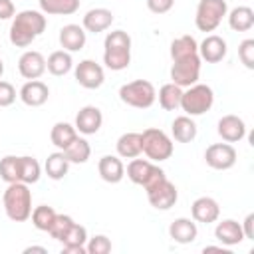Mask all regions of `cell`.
I'll list each match as a JSON object with an SVG mask.
<instances>
[{"instance_id":"1","label":"cell","mask_w":254,"mask_h":254,"mask_svg":"<svg viewBox=\"0 0 254 254\" xmlns=\"http://www.w3.org/2000/svg\"><path fill=\"white\" fill-rule=\"evenodd\" d=\"M48 20L40 10H22L14 14L10 26V42L16 48H28L38 36L44 34Z\"/></svg>"},{"instance_id":"2","label":"cell","mask_w":254,"mask_h":254,"mask_svg":"<svg viewBox=\"0 0 254 254\" xmlns=\"http://www.w3.org/2000/svg\"><path fill=\"white\" fill-rule=\"evenodd\" d=\"M103 64L111 71L127 69L131 64V36L125 30H113L103 42Z\"/></svg>"},{"instance_id":"3","label":"cell","mask_w":254,"mask_h":254,"mask_svg":"<svg viewBox=\"0 0 254 254\" xmlns=\"http://www.w3.org/2000/svg\"><path fill=\"white\" fill-rule=\"evenodd\" d=\"M4 212L12 222H24L32 214V190L26 183H8L2 194Z\"/></svg>"},{"instance_id":"4","label":"cell","mask_w":254,"mask_h":254,"mask_svg":"<svg viewBox=\"0 0 254 254\" xmlns=\"http://www.w3.org/2000/svg\"><path fill=\"white\" fill-rule=\"evenodd\" d=\"M214 103V91L210 85L206 83H192L189 85L183 95H181V109L185 111V115H190V117H196V115H202L206 113Z\"/></svg>"},{"instance_id":"5","label":"cell","mask_w":254,"mask_h":254,"mask_svg":"<svg viewBox=\"0 0 254 254\" xmlns=\"http://www.w3.org/2000/svg\"><path fill=\"white\" fill-rule=\"evenodd\" d=\"M141 149L149 161L161 163V161L171 159L175 147H173V139L163 129L149 127L141 133Z\"/></svg>"},{"instance_id":"6","label":"cell","mask_w":254,"mask_h":254,"mask_svg":"<svg viewBox=\"0 0 254 254\" xmlns=\"http://www.w3.org/2000/svg\"><path fill=\"white\" fill-rule=\"evenodd\" d=\"M119 99L135 109H147L155 103L157 91L155 85L147 79H133L129 83H123L119 87Z\"/></svg>"},{"instance_id":"7","label":"cell","mask_w":254,"mask_h":254,"mask_svg":"<svg viewBox=\"0 0 254 254\" xmlns=\"http://www.w3.org/2000/svg\"><path fill=\"white\" fill-rule=\"evenodd\" d=\"M228 14L226 0H200L194 14V24L200 32H214Z\"/></svg>"},{"instance_id":"8","label":"cell","mask_w":254,"mask_h":254,"mask_svg":"<svg viewBox=\"0 0 254 254\" xmlns=\"http://www.w3.org/2000/svg\"><path fill=\"white\" fill-rule=\"evenodd\" d=\"M127 179L135 185H141L145 190L151 189L153 185H157L161 179H165V171L161 167H157L153 161L149 159H131V163L127 165Z\"/></svg>"},{"instance_id":"9","label":"cell","mask_w":254,"mask_h":254,"mask_svg":"<svg viewBox=\"0 0 254 254\" xmlns=\"http://www.w3.org/2000/svg\"><path fill=\"white\" fill-rule=\"evenodd\" d=\"M200 56L190 54L183 58H175L171 65V81L177 83L179 87H189L198 81L200 77Z\"/></svg>"},{"instance_id":"10","label":"cell","mask_w":254,"mask_h":254,"mask_svg":"<svg viewBox=\"0 0 254 254\" xmlns=\"http://www.w3.org/2000/svg\"><path fill=\"white\" fill-rule=\"evenodd\" d=\"M238 153L230 143H212L204 151V163L216 171H228L236 165Z\"/></svg>"},{"instance_id":"11","label":"cell","mask_w":254,"mask_h":254,"mask_svg":"<svg viewBox=\"0 0 254 254\" xmlns=\"http://www.w3.org/2000/svg\"><path fill=\"white\" fill-rule=\"evenodd\" d=\"M147 198H149V204L153 208H157V210H169L179 200V190H177L175 183H171L165 177L157 185H153L151 189H147Z\"/></svg>"},{"instance_id":"12","label":"cell","mask_w":254,"mask_h":254,"mask_svg":"<svg viewBox=\"0 0 254 254\" xmlns=\"http://www.w3.org/2000/svg\"><path fill=\"white\" fill-rule=\"evenodd\" d=\"M75 81L85 89H97L105 81V71L95 60H81L73 69Z\"/></svg>"},{"instance_id":"13","label":"cell","mask_w":254,"mask_h":254,"mask_svg":"<svg viewBox=\"0 0 254 254\" xmlns=\"http://www.w3.org/2000/svg\"><path fill=\"white\" fill-rule=\"evenodd\" d=\"M103 125V113L95 105H85L75 115V131L83 135H95Z\"/></svg>"},{"instance_id":"14","label":"cell","mask_w":254,"mask_h":254,"mask_svg":"<svg viewBox=\"0 0 254 254\" xmlns=\"http://www.w3.org/2000/svg\"><path fill=\"white\" fill-rule=\"evenodd\" d=\"M216 131L218 135L222 137V141L226 143H236V141H242L246 137V123L242 117L238 115H222L218 119V125H216Z\"/></svg>"},{"instance_id":"15","label":"cell","mask_w":254,"mask_h":254,"mask_svg":"<svg viewBox=\"0 0 254 254\" xmlns=\"http://www.w3.org/2000/svg\"><path fill=\"white\" fill-rule=\"evenodd\" d=\"M226 40L216 36V34H208L200 44H198V56L200 60H204L206 64H218L226 58Z\"/></svg>"},{"instance_id":"16","label":"cell","mask_w":254,"mask_h":254,"mask_svg":"<svg viewBox=\"0 0 254 254\" xmlns=\"http://www.w3.org/2000/svg\"><path fill=\"white\" fill-rule=\"evenodd\" d=\"M18 71L24 79H38L46 71V58L36 50H28L18 60Z\"/></svg>"},{"instance_id":"17","label":"cell","mask_w":254,"mask_h":254,"mask_svg":"<svg viewBox=\"0 0 254 254\" xmlns=\"http://www.w3.org/2000/svg\"><path fill=\"white\" fill-rule=\"evenodd\" d=\"M58 40L65 52H69V54L79 52V50H83V46L87 42V32L79 24H65V26H62Z\"/></svg>"},{"instance_id":"18","label":"cell","mask_w":254,"mask_h":254,"mask_svg":"<svg viewBox=\"0 0 254 254\" xmlns=\"http://www.w3.org/2000/svg\"><path fill=\"white\" fill-rule=\"evenodd\" d=\"M20 99L22 103H26L28 107H40L48 101L50 97V87L40 81V79H28L22 87H20Z\"/></svg>"},{"instance_id":"19","label":"cell","mask_w":254,"mask_h":254,"mask_svg":"<svg viewBox=\"0 0 254 254\" xmlns=\"http://www.w3.org/2000/svg\"><path fill=\"white\" fill-rule=\"evenodd\" d=\"M190 214L194 222H202V224H210L216 222L220 216V206L212 196H198L192 204H190Z\"/></svg>"},{"instance_id":"20","label":"cell","mask_w":254,"mask_h":254,"mask_svg":"<svg viewBox=\"0 0 254 254\" xmlns=\"http://www.w3.org/2000/svg\"><path fill=\"white\" fill-rule=\"evenodd\" d=\"M87 230L79 222H73L71 228L65 232V236L60 240L62 242V252L64 254H87L85 242H87Z\"/></svg>"},{"instance_id":"21","label":"cell","mask_w":254,"mask_h":254,"mask_svg":"<svg viewBox=\"0 0 254 254\" xmlns=\"http://www.w3.org/2000/svg\"><path fill=\"white\" fill-rule=\"evenodd\" d=\"M97 173L105 183L117 185L125 177V165L119 159V155H103L97 163Z\"/></svg>"},{"instance_id":"22","label":"cell","mask_w":254,"mask_h":254,"mask_svg":"<svg viewBox=\"0 0 254 254\" xmlns=\"http://www.w3.org/2000/svg\"><path fill=\"white\" fill-rule=\"evenodd\" d=\"M214 238L222 244V246H236L244 240V232L240 222L232 220V218H224L216 224L214 228Z\"/></svg>"},{"instance_id":"23","label":"cell","mask_w":254,"mask_h":254,"mask_svg":"<svg viewBox=\"0 0 254 254\" xmlns=\"http://www.w3.org/2000/svg\"><path fill=\"white\" fill-rule=\"evenodd\" d=\"M111 24H113V12L107 8H91L83 16V22H81L83 30L91 34L105 32L107 28H111Z\"/></svg>"},{"instance_id":"24","label":"cell","mask_w":254,"mask_h":254,"mask_svg":"<svg viewBox=\"0 0 254 254\" xmlns=\"http://www.w3.org/2000/svg\"><path fill=\"white\" fill-rule=\"evenodd\" d=\"M169 236H171L175 242H179V244H190V242H194L196 236H198L196 222L190 220V218H185V216L175 218V220L171 222V226H169Z\"/></svg>"},{"instance_id":"25","label":"cell","mask_w":254,"mask_h":254,"mask_svg":"<svg viewBox=\"0 0 254 254\" xmlns=\"http://www.w3.org/2000/svg\"><path fill=\"white\" fill-rule=\"evenodd\" d=\"M196 123L190 115H179L171 125V135L177 143H190L196 137Z\"/></svg>"},{"instance_id":"26","label":"cell","mask_w":254,"mask_h":254,"mask_svg":"<svg viewBox=\"0 0 254 254\" xmlns=\"http://www.w3.org/2000/svg\"><path fill=\"white\" fill-rule=\"evenodd\" d=\"M115 147H117V155L121 159H135V157H139L143 153V149H141V133H135V131L123 133L117 139Z\"/></svg>"},{"instance_id":"27","label":"cell","mask_w":254,"mask_h":254,"mask_svg":"<svg viewBox=\"0 0 254 254\" xmlns=\"http://www.w3.org/2000/svg\"><path fill=\"white\" fill-rule=\"evenodd\" d=\"M71 67H73V60H71V54L65 52V50H56V52H52V54L48 56V60H46V69H48L52 75H56V77L69 73Z\"/></svg>"},{"instance_id":"28","label":"cell","mask_w":254,"mask_h":254,"mask_svg":"<svg viewBox=\"0 0 254 254\" xmlns=\"http://www.w3.org/2000/svg\"><path fill=\"white\" fill-rule=\"evenodd\" d=\"M226 16H228V26L234 32H248L254 26V10L250 6H236Z\"/></svg>"},{"instance_id":"29","label":"cell","mask_w":254,"mask_h":254,"mask_svg":"<svg viewBox=\"0 0 254 254\" xmlns=\"http://www.w3.org/2000/svg\"><path fill=\"white\" fill-rule=\"evenodd\" d=\"M69 161L65 159L64 151H56V153H50L46 163H44V169H46V175L52 179V181H62L67 171H69Z\"/></svg>"},{"instance_id":"30","label":"cell","mask_w":254,"mask_h":254,"mask_svg":"<svg viewBox=\"0 0 254 254\" xmlns=\"http://www.w3.org/2000/svg\"><path fill=\"white\" fill-rule=\"evenodd\" d=\"M40 10L50 16H69L79 10L81 0H38Z\"/></svg>"},{"instance_id":"31","label":"cell","mask_w":254,"mask_h":254,"mask_svg":"<svg viewBox=\"0 0 254 254\" xmlns=\"http://www.w3.org/2000/svg\"><path fill=\"white\" fill-rule=\"evenodd\" d=\"M77 137V131L73 125L65 123V121H58L52 131H50V139H52V145H56L60 151H64L73 139Z\"/></svg>"},{"instance_id":"32","label":"cell","mask_w":254,"mask_h":254,"mask_svg":"<svg viewBox=\"0 0 254 254\" xmlns=\"http://www.w3.org/2000/svg\"><path fill=\"white\" fill-rule=\"evenodd\" d=\"M64 155L69 163H75V165H83L87 163V159L91 157V147L89 143L83 139V137H75L65 149H64Z\"/></svg>"},{"instance_id":"33","label":"cell","mask_w":254,"mask_h":254,"mask_svg":"<svg viewBox=\"0 0 254 254\" xmlns=\"http://www.w3.org/2000/svg\"><path fill=\"white\" fill-rule=\"evenodd\" d=\"M181 95H183V87H179L177 83H165L161 85L157 97H159V105L165 111H175L181 105Z\"/></svg>"},{"instance_id":"34","label":"cell","mask_w":254,"mask_h":254,"mask_svg":"<svg viewBox=\"0 0 254 254\" xmlns=\"http://www.w3.org/2000/svg\"><path fill=\"white\" fill-rule=\"evenodd\" d=\"M42 177V167L40 163L30 157V155H24L20 157V183H26V185H34L38 183Z\"/></svg>"},{"instance_id":"35","label":"cell","mask_w":254,"mask_h":254,"mask_svg":"<svg viewBox=\"0 0 254 254\" xmlns=\"http://www.w3.org/2000/svg\"><path fill=\"white\" fill-rule=\"evenodd\" d=\"M190 54H198V44L190 34L179 36L171 42V58H183V56H190Z\"/></svg>"},{"instance_id":"36","label":"cell","mask_w":254,"mask_h":254,"mask_svg":"<svg viewBox=\"0 0 254 254\" xmlns=\"http://www.w3.org/2000/svg\"><path fill=\"white\" fill-rule=\"evenodd\" d=\"M56 214H58V212H56L52 206H48V204H40V206L32 208L30 218H32V224H34L38 230L48 232L50 226H52V222H54V218H56Z\"/></svg>"},{"instance_id":"37","label":"cell","mask_w":254,"mask_h":254,"mask_svg":"<svg viewBox=\"0 0 254 254\" xmlns=\"http://www.w3.org/2000/svg\"><path fill=\"white\" fill-rule=\"evenodd\" d=\"M0 179L6 183L20 181V157L6 155L4 159H0Z\"/></svg>"},{"instance_id":"38","label":"cell","mask_w":254,"mask_h":254,"mask_svg":"<svg viewBox=\"0 0 254 254\" xmlns=\"http://www.w3.org/2000/svg\"><path fill=\"white\" fill-rule=\"evenodd\" d=\"M75 220L69 216V214H56V218H54V222H52V226H50V230H48V234L54 238V240H62L64 236H65V232L71 228V224H73Z\"/></svg>"},{"instance_id":"39","label":"cell","mask_w":254,"mask_h":254,"mask_svg":"<svg viewBox=\"0 0 254 254\" xmlns=\"http://www.w3.org/2000/svg\"><path fill=\"white\" fill-rule=\"evenodd\" d=\"M111 240L105 236V234H95L91 238H87L85 242V250L87 254H107L111 252Z\"/></svg>"},{"instance_id":"40","label":"cell","mask_w":254,"mask_h":254,"mask_svg":"<svg viewBox=\"0 0 254 254\" xmlns=\"http://www.w3.org/2000/svg\"><path fill=\"white\" fill-rule=\"evenodd\" d=\"M238 58L244 64V67L254 69V40L252 38H246V40L240 42V46H238Z\"/></svg>"},{"instance_id":"41","label":"cell","mask_w":254,"mask_h":254,"mask_svg":"<svg viewBox=\"0 0 254 254\" xmlns=\"http://www.w3.org/2000/svg\"><path fill=\"white\" fill-rule=\"evenodd\" d=\"M16 101V89L10 81L0 79V107H8Z\"/></svg>"},{"instance_id":"42","label":"cell","mask_w":254,"mask_h":254,"mask_svg":"<svg viewBox=\"0 0 254 254\" xmlns=\"http://www.w3.org/2000/svg\"><path fill=\"white\" fill-rule=\"evenodd\" d=\"M175 6V0H147V8L153 14H167Z\"/></svg>"},{"instance_id":"43","label":"cell","mask_w":254,"mask_h":254,"mask_svg":"<svg viewBox=\"0 0 254 254\" xmlns=\"http://www.w3.org/2000/svg\"><path fill=\"white\" fill-rule=\"evenodd\" d=\"M16 14V6L12 0H0V20H10Z\"/></svg>"},{"instance_id":"44","label":"cell","mask_w":254,"mask_h":254,"mask_svg":"<svg viewBox=\"0 0 254 254\" xmlns=\"http://www.w3.org/2000/svg\"><path fill=\"white\" fill-rule=\"evenodd\" d=\"M240 226H242L244 238L252 240V238H254V214H252V212H250V214H246V218H244V222H242Z\"/></svg>"},{"instance_id":"45","label":"cell","mask_w":254,"mask_h":254,"mask_svg":"<svg viewBox=\"0 0 254 254\" xmlns=\"http://www.w3.org/2000/svg\"><path fill=\"white\" fill-rule=\"evenodd\" d=\"M24 252H26V254H30V252H44V254H46L48 250H46L44 246H28V248H26Z\"/></svg>"},{"instance_id":"46","label":"cell","mask_w":254,"mask_h":254,"mask_svg":"<svg viewBox=\"0 0 254 254\" xmlns=\"http://www.w3.org/2000/svg\"><path fill=\"white\" fill-rule=\"evenodd\" d=\"M204 252H222V254H228V250H224L220 246H204Z\"/></svg>"},{"instance_id":"47","label":"cell","mask_w":254,"mask_h":254,"mask_svg":"<svg viewBox=\"0 0 254 254\" xmlns=\"http://www.w3.org/2000/svg\"><path fill=\"white\" fill-rule=\"evenodd\" d=\"M2 75H4V62L0 60V79H2Z\"/></svg>"}]
</instances>
